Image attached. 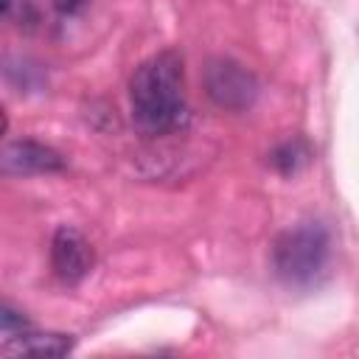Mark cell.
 Wrapping results in <instances>:
<instances>
[{"label": "cell", "mask_w": 359, "mask_h": 359, "mask_svg": "<svg viewBox=\"0 0 359 359\" xmlns=\"http://www.w3.org/2000/svg\"><path fill=\"white\" fill-rule=\"evenodd\" d=\"M129 107L135 126L149 137L177 132L188 121L185 67L177 50H160L135 67Z\"/></svg>", "instance_id": "obj_1"}, {"label": "cell", "mask_w": 359, "mask_h": 359, "mask_svg": "<svg viewBox=\"0 0 359 359\" xmlns=\"http://www.w3.org/2000/svg\"><path fill=\"white\" fill-rule=\"evenodd\" d=\"M331 261V233L323 222H300L272 244V269L280 283L306 289L317 283Z\"/></svg>", "instance_id": "obj_2"}, {"label": "cell", "mask_w": 359, "mask_h": 359, "mask_svg": "<svg viewBox=\"0 0 359 359\" xmlns=\"http://www.w3.org/2000/svg\"><path fill=\"white\" fill-rule=\"evenodd\" d=\"M202 84L208 98L230 112H244L255 104L261 84L255 79V73L250 67H244L241 62L230 59V56H213L208 59L205 70H202Z\"/></svg>", "instance_id": "obj_3"}, {"label": "cell", "mask_w": 359, "mask_h": 359, "mask_svg": "<svg viewBox=\"0 0 359 359\" xmlns=\"http://www.w3.org/2000/svg\"><path fill=\"white\" fill-rule=\"evenodd\" d=\"M93 247L81 230L62 224L50 238V266L62 283H79L93 269Z\"/></svg>", "instance_id": "obj_4"}, {"label": "cell", "mask_w": 359, "mask_h": 359, "mask_svg": "<svg viewBox=\"0 0 359 359\" xmlns=\"http://www.w3.org/2000/svg\"><path fill=\"white\" fill-rule=\"evenodd\" d=\"M0 165H3V174H14V177H22V174H53V171L65 168V157L56 149L39 143V140L22 137V140H14V143H8L3 149Z\"/></svg>", "instance_id": "obj_5"}, {"label": "cell", "mask_w": 359, "mask_h": 359, "mask_svg": "<svg viewBox=\"0 0 359 359\" xmlns=\"http://www.w3.org/2000/svg\"><path fill=\"white\" fill-rule=\"evenodd\" d=\"M73 348V339L67 334H34L31 328L14 339H6V351L8 353H22V356H45V359H53V356H65L70 353Z\"/></svg>", "instance_id": "obj_6"}, {"label": "cell", "mask_w": 359, "mask_h": 359, "mask_svg": "<svg viewBox=\"0 0 359 359\" xmlns=\"http://www.w3.org/2000/svg\"><path fill=\"white\" fill-rule=\"evenodd\" d=\"M269 163H272V168H275L278 174L292 177V174H297L303 165L311 163V146H309L306 140H300V137L286 140V143H280V146L272 149Z\"/></svg>", "instance_id": "obj_7"}, {"label": "cell", "mask_w": 359, "mask_h": 359, "mask_svg": "<svg viewBox=\"0 0 359 359\" xmlns=\"http://www.w3.org/2000/svg\"><path fill=\"white\" fill-rule=\"evenodd\" d=\"M0 328H3V337L6 339H14V337H20V334H25L31 325H28V320L20 314V311H14L8 303L0 309Z\"/></svg>", "instance_id": "obj_8"}, {"label": "cell", "mask_w": 359, "mask_h": 359, "mask_svg": "<svg viewBox=\"0 0 359 359\" xmlns=\"http://www.w3.org/2000/svg\"><path fill=\"white\" fill-rule=\"evenodd\" d=\"M87 6H90V0H53V8H56L62 17H73V14H81Z\"/></svg>", "instance_id": "obj_9"}]
</instances>
